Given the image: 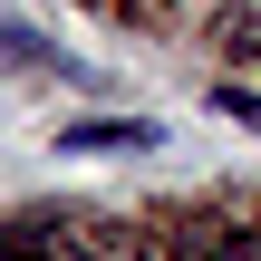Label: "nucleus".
I'll return each instance as SVG.
<instances>
[{"label":"nucleus","instance_id":"nucleus-2","mask_svg":"<svg viewBox=\"0 0 261 261\" xmlns=\"http://www.w3.org/2000/svg\"><path fill=\"white\" fill-rule=\"evenodd\" d=\"M213 116H232V126L261 136V97H252V87H213Z\"/></svg>","mask_w":261,"mask_h":261},{"label":"nucleus","instance_id":"nucleus-3","mask_svg":"<svg viewBox=\"0 0 261 261\" xmlns=\"http://www.w3.org/2000/svg\"><path fill=\"white\" fill-rule=\"evenodd\" d=\"M0 261H48V242L39 232H0Z\"/></svg>","mask_w":261,"mask_h":261},{"label":"nucleus","instance_id":"nucleus-1","mask_svg":"<svg viewBox=\"0 0 261 261\" xmlns=\"http://www.w3.org/2000/svg\"><path fill=\"white\" fill-rule=\"evenodd\" d=\"M116 145H155L145 116H87V126H58V155H116Z\"/></svg>","mask_w":261,"mask_h":261}]
</instances>
